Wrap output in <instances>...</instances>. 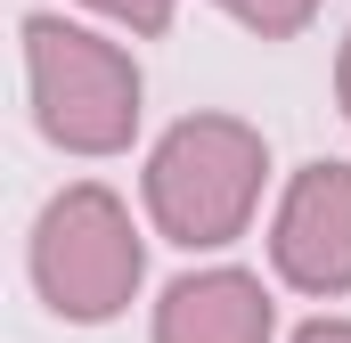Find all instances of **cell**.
I'll use <instances>...</instances> for the list:
<instances>
[{
	"label": "cell",
	"mask_w": 351,
	"mask_h": 343,
	"mask_svg": "<svg viewBox=\"0 0 351 343\" xmlns=\"http://www.w3.org/2000/svg\"><path fill=\"white\" fill-rule=\"evenodd\" d=\"M269 180V139L237 115H180L147 147V213L188 254H221L254 229Z\"/></svg>",
	"instance_id": "cell-1"
},
{
	"label": "cell",
	"mask_w": 351,
	"mask_h": 343,
	"mask_svg": "<svg viewBox=\"0 0 351 343\" xmlns=\"http://www.w3.org/2000/svg\"><path fill=\"white\" fill-rule=\"evenodd\" d=\"M278 335V303L254 270H188L156 303V343H269Z\"/></svg>",
	"instance_id": "cell-5"
},
{
	"label": "cell",
	"mask_w": 351,
	"mask_h": 343,
	"mask_svg": "<svg viewBox=\"0 0 351 343\" xmlns=\"http://www.w3.org/2000/svg\"><path fill=\"white\" fill-rule=\"evenodd\" d=\"M221 16H237L245 33H262V41H294V33H311V16H319V0H213Z\"/></svg>",
	"instance_id": "cell-6"
},
{
	"label": "cell",
	"mask_w": 351,
	"mask_h": 343,
	"mask_svg": "<svg viewBox=\"0 0 351 343\" xmlns=\"http://www.w3.org/2000/svg\"><path fill=\"white\" fill-rule=\"evenodd\" d=\"M294 343H351V319H311V327H294Z\"/></svg>",
	"instance_id": "cell-8"
},
{
	"label": "cell",
	"mask_w": 351,
	"mask_h": 343,
	"mask_svg": "<svg viewBox=\"0 0 351 343\" xmlns=\"http://www.w3.org/2000/svg\"><path fill=\"white\" fill-rule=\"evenodd\" d=\"M82 8L131 25V33H172V16H180V0H82Z\"/></svg>",
	"instance_id": "cell-7"
},
{
	"label": "cell",
	"mask_w": 351,
	"mask_h": 343,
	"mask_svg": "<svg viewBox=\"0 0 351 343\" xmlns=\"http://www.w3.org/2000/svg\"><path fill=\"white\" fill-rule=\"evenodd\" d=\"M25 41V90H33V123L49 147L66 156H123L139 139V58L90 25H66V16H25L16 25Z\"/></svg>",
	"instance_id": "cell-2"
},
{
	"label": "cell",
	"mask_w": 351,
	"mask_h": 343,
	"mask_svg": "<svg viewBox=\"0 0 351 343\" xmlns=\"http://www.w3.org/2000/svg\"><path fill=\"white\" fill-rule=\"evenodd\" d=\"M147 278V237L106 180H74L33 221V286L66 327H106Z\"/></svg>",
	"instance_id": "cell-3"
},
{
	"label": "cell",
	"mask_w": 351,
	"mask_h": 343,
	"mask_svg": "<svg viewBox=\"0 0 351 343\" xmlns=\"http://www.w3.org/2000/svg\"><path fill=\"white\" fill-rule=\"evenodd\" d=\"M335 98H343V115H351V33H343V49H335Z\"/></svg>",
	"instance_id": "cell-9"
},
{
	"label": "cell",
	"mask_w": 351,
	"mask_h": 343,
	"mask_svg": "<svg viewBox=\"0 0 351 343\" xmlns=\"http://www.w3.org/2000/svg\"><path fill=\"white\" fill-rule=\"evenodd\" d=\"M269 261L294 294H351V164H302L278 196Z\"/></svg>",
	"instance_id": "cell-4"
}]
</instances>
